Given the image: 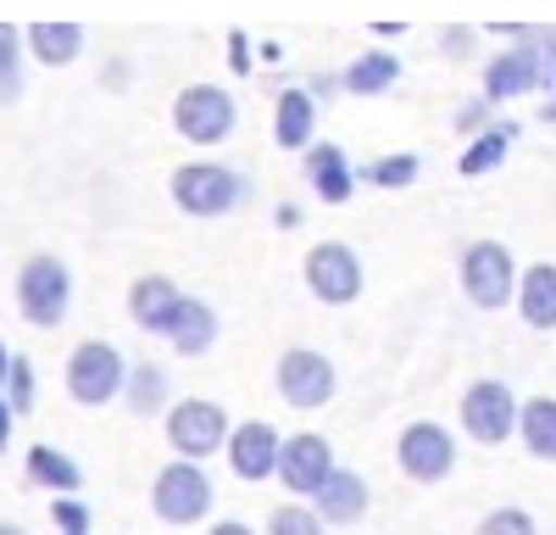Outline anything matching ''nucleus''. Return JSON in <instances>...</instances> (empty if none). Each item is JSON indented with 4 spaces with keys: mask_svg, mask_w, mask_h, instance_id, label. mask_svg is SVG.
I'll return each instance as SVG.
<instances>
[{
    "mask_svg": "<svg viewBox=\"0 0 556 535\" xmlns=\"http://www.w3.org/2000/svg\"><path fill=\"white\" fill-rule=\"evenodd\" d=\"M167 196L184 217H228L235 207H245L251 185H245V173L223 167V162H184L167 178Z\"/></svg>",
    "mask_w": 556,
    "mask_h": 535,
    "instance_id": "obj_1",
    "label": "nucleus"
},
{
    "mask_svg": "<svg viewBox=\"0 0 556 535\" xmlns=\"http://www.w3.org/2000/svg\"><path fill=\"white\" fill-rule=\"evenodd\" d=\"M456 279H462V296H468L479 312H501V307L518 301L523 268L501 240H473L468 251H462V262H456Z\"/></svg>",
    "mask_w": 556,
    "mask_h": 535,
    "instance_id": "obj_2",
    "label": "nucleus"
},
{
    "mask_svg": "<svg viewBox=\"0 0 556 535\" xmlns=\"http://www.w3.org/2000/svg\"><path fill=\"white\" fill-rule=\"evenodd\" d=\"M73 307V274L67 262L51 257V251H34L23 268H17V312L23 324L34 329H56Z\"/></svg>",
    "mask_w": 556,
    "mask_h": 535,
    "instance_id": "obj_3",
    "label": "nucleus"
},
{
    "mask_svg": "<svg viewBox=\"0 0 556 535\" xmlns=\"http://www.w3.org/2000/svg\"><path fill=\"white\" fill-rule=\"evenodd\" d=\"M217 502V490H212V474L195 463V458H173L156 480H151V513L162 524H178V530H190L212 513Z\"/></svg>",
    "mask_w": 556,
    "mask_h": 535,
    "instance_id": "obj_4",
    "label": "nucleus"
},
{
    "mask_svg": "<svg viewBox=\"0 0 556 535\" xmlns=\"http://www.w3.org/2000/svg\"><path fill=\"white\" fill-rule=\"evenodd\" d=\"M62 380H67V396L78 408H106V401H117L123 385H128V357L112 340H78Z\"/></svg>",
    "mask_w": 556,
    "mask_h": 535,
    "instance_id": "obj_5",
    "label": "nucleus"
},
{
    "mask_svg": "<svg viewBox=\"0 0 556 535\" xmlns=\"http://www.w3.org/2000/svg\"><path fill=\"white\" fill-rule=\"evenodd\" d=\"M240 123V101L223 84H190L173 96V128L190 146H223Z\"/></svg>",
    "mask_w": 556,
    "mask_h": 535,
    "instance_id": "obj_6",
    "label": "nucleus"
},
{
    "mask_svg": "<svg viewBox=\"0 0 556 535\" xmlns=\"http://www.w3.org/2000/svg\"><path fill=\"white\" fill-rule=\"evenodd\" d=\"M162 430H167V446L178 458H212V452H223L228 446V413L217 408L212 396H184V401H173V408L162 413Z\"/></svg>",
    "mask_w": 556,
    "mask_h": 535,
    "instance_id": "obj_7",
    "label": "nucleus"
},
{
    "mask_svg": "<svg viewBox=\"0 0 556 535\" xmlns=\"http://www.w3.org/2000/svg\"><path fill=\"white\" fill-rule=\"evenodd\" d=\"M518 413H523V401L513 396V385L506 380H473L468 390H462V430H468V440L479 446H506L518 435Z\"/></svg>",
    "mask_w": 556,
    "mask_h": 535,
    "instance_id": "obj_8",
    "label": "nucleus"
},
{
    "mask_svg": "<svg viewBox=\"0 0 556 535\" xmlns=\"http://www.w3.org/2000/svg\"><path fill=\"white\" fill-rule=\"evenodd\" d=\"M273 385H278V396H285L295 413H317V408L334 401L340 369L323 351H312V346H290L285 357H278V369H273Z\"/></svg>",
    "mask_w": 556,
    "mask_h": 535,
    "instance_id": "obj_9",
    "label": "nucleus"
},
{
    "mask_svg": "<svg viewBox=\"0 0 556 535\" xmlns=\"http://www.w3.org/2000/svg\"><path fill=\"white\" fill-rule=\"evenodd\" d=\"M301 279H306V290H312L323 307H351V301L362 296V285H367L362 257H356L345 240H317V246L306 251V262H301Z\"/></svg>",
    "mask_w": 556,
    "mask_h": 535,
    "instance_id": "obj_10",
    "label": "nucleus"
},
{
    "mask_svg": "<svg viewBox=\"0 0 556 535\" xmlns=\"http://www.w3.org/2000/svg\"><path fill=\"white\" fill-rule=\"evenodd\" d=\"M395 463L412 485H440V480L456 474V435L434 419H417L395 440Z\"/></svg>",
    "mask_w": 556,
    "mask_h": 535,
    "instance_id": "obj_11",
    "label": "nucleus"
},
{
    "mask_svg": "<svg viewBox=\"0 0 556 535\" xmlns=\"http://www.w3.org/2000/svg\"><path fill=\"white\" fill-rule=\"evenodd\" d=\"M545 78H551V57L540 45H506L501 57L484 62V96L490 101H518V96L545 89Z\"/></svg>",
    "mask_w": 556,
    "mask_h": 535,
    "instance_id": "obj_12",
    "label": "nucleus"
},
{
    "mask_svg": "<svg viewBox=\"0 0 556 535\" xmlns=\"http://www.w3.org/2000/svg\"><path fill=\"white\" fill-rule=\"evenodd\" d=\"M278 446H285V435H278L267 419H245V424L228 430L223 458H228V469H235V480L262 485V480L278 474Z\"/></svg>",
    "mask_w": 556,
    "mask_h": 535,
    "instance_id": "obj_13",
    "label": "nucleus"
},
{
    "mask_svg": "<svg viewBox=\"0 0 556 535\" xmlns=\"http://www.w3.org/2000/svg\"><path fill=\"white\" fill-rule=\"evenodd\" d=\"M340 463H334V446L323 440L317 430H301V435H285L278 446V480H285L295 497H312V490L329 480Z\"/></svg>",
    "mask_w": 556,
    "mask_h": 535,
    "instance_id": "obj_14",
    "label": "nucleus"
},
{
    "mask_svg": "<svg viewBox=\"0 0 556 535\" xmlns=\"http://www.w3.org/2000/svg\"><path fill=\"white\" fill-rule=\"evenodd\" d=\"M178 307H184V290L167 274H139L128 285V319H134V329H146V335L167 340L173 324H178Z\"/></svg>",
    "mask_w": 556,
    "mask_h": 535,
    "instance_id": "obj_15",
    "label": "nucleus"
},
{
    "mask_svg": "<svg viewBox=\"0 0 556 535\" xmlns=\"http://www.w3.org/2000/svg\"><path fill=\"white\" fill-rule=\"evenodd\" d=\"M312 508L323 513V524H356V519H367V508H374V490H367V480L356 469H334L312 490Z\"/></svg>",
    "mask_w": 556,
    "mask_h": 535,
    "instance_id": "obj_16",
    "label": "nucleus"
},
{
    "mask_svg": "<svg viewBox=\"0 0 556 535\" xmlns=\"http://www.w3.org/2000/svg\"><path fill=\"white\" fill-rule=\"evenodd\" d=\"M273 140H278V151H306L317 140V96H312V89H278V101H273Z\"/></svg>",
    "mask_w": 556,
    "mask_h": 535,
    "instance_id": "obj_17",
    "label": "nucleus"
},
{
    "mask_svg": "<svg viewBox=\"0 0 556 535\" xmlns=\"http://www.w3.org/2000/svg\"><path fill=\"white\" fill-rule=\"evenodd\" d=\"M306 185L317 190V201H329V207H345L351 196H356V173H351V162H345V151L340 146H329V140H312L306 146Z\"/></svg>",
    "mask_w": 556,
    "mask_h": 535,
    "instance_id": "obj_18",
    "label": "nucleus"
},
{
    "mask_svg": "<svg viewBox=\"0 0 556 535\" xmlns=\"http://www.w3.org/2000/svg\"><path fill=\"white\" fill-rule=\"evenodd\" d=\"M217 335H223V324H217L212 301H201V296H184V307H178V324H173L167 346H173L178 357H206V351L217 346Z\"/></svg>",
    "mask_w": 556,
    "mask_h": 535,
    "instance_id": "obj_19",
    "label": "nucleus"
},
{
    "mask_svg": "<svg viewBox=\"0 0 556 535\" xmlns=\"http://www.w3.org/2000/svg\"><path fill=\"white\" fill-rule=\"evenodd\" d=\"M518 312L529 329H556V262H534L518 279Z\"/></svg>",
    "mask_w": 556,
    "mask_h": 535,
    "instance_id": "obj_20",
    "label": "nucleus"
},
{
    "mask_svg": "<svg viewBox=\"0 0 556 535\" xmlns=\"http://www.w3.org/2000/svg\"><path fill=\"white\" fill-rule=\"evenodd\" d=\"M23 39H28L34 62H45V67H73L84 57V28L78 23H34V28H23Z\"/></svg>",
    "mask_w": 556,
    "mask_h": 535,
    "instance_id": "obj_21",
    "label": "nucleus"
},
{
    "mask_svg": "<svg viewBox=\"0 0 556 535\" xmlns=\"http://www.w3.org/2000/svg\"><path fill=\"white\" fill-rule=\"evenodd\" d=\"M23 469H28V485L51 490V497H78V485H84V469L67 452H56V446H28Z\"/></svg>",
    "mask_w": 556,
    "mask_h": 535,
    "instance_id": "obj_22",
    "label": "nucleus"
},
{
    "mask_svg": "<svg viewBox=\"0 0 556 535\" xmlns=\"http://www.w3.org/2000/svg\"><path fill=\"white\" fill-rule=\"evenodd\" d=\"M518 123H490L484 134H473V140H468V151H462V173H468V178H484V173H495L501 162H506V151H513L518 146Z\"/></svg>",
    "mask_w": 556,
    "mask_h": 535,
    "instance_id": "obj_23",
    "label": "nucleus"
},
{
    "mask_svg": "<svg viewBox=\"0 0 556 535\" xmlns=\"http://www.w3.org/2000/svg\"><path fill=\"white\" fill-rule=\"evenodd\" d=\"M518 440H523V452H529V458L556 463V396H534V401H523V413H518Z\"/></svg>",
    "mask_w": 556,
    "mask_h": 535,
    "instance_id": "obj_24",
    "label": "nucleus"
},
{
    "mask_svg": "<svg viewBox=\"0 0 556 535\" xmlns=\"http://www.w3.org/2000/svg\"><path fill=\"white\" fill-rule=\"evenodd\" d=\"M345 96H356V101H374V96H384V89L401 78V62L390 57V51H362L345 73Z\"/></svg>",
    "mask_w": 556,
    "mask_h": 535,
    "instance_id": "obj_25",
    "label": "nucleus"
},
{
    "mask_svg": "<svg viewBox=\"0 0 556 535\" xmlns=\"http://www.w3.org/2000/svg\"><path fill=\"white\" fill-rule=\"evenodd\" d=\"M123 401H128V413H139V419L167 413V369H156V363H128Z\"/></svg>",
    "mask_w": 556,
    "mask_h": 535,
    "instance_id": "obj_26",
    "label": "nucleus"
},
{
    "mask_svg": "<svg viewBox=\"0 0 556 535\" xmlns=\"http://www.w3.org/2000/svg\"><path fill=\"white\" fill-rule=\"evenodd\" d=\"M417 173H424L417 157H379V162L362 167V178H367V185H379V190H412Z\"/></svg>",
    "mask_w": 556,
    "mask_h": 535,
    "instance_id": "obj_27",
    "label": "nucleus"
},
{
    "mask_svg": "<svg viewBox=\"0 0 556 535\" xmlns=\"http://www.w3.org/2000/svg\"><path fill=\"white\" fill-rule=\"evenodd\" d=\"M329 524H323L317 508H301V502H285V508H273L267 513V530L262 535H323Z\"/></svg>",
    "mask_w": 556,
    "mask_h": 535,
    "instance_id": "obj_28",
    "label": "nucleus"
},
{
    "mask_svg": "<svg viewBox=\"0 0 556 535\" xmlns=\"http://www.w3.org/2000/svg\"><path fill=\"white\" fill-rule=\"evenodd\" d=\"M473 535H540V524H534L529 508H495V513L479 519Z\"/></svg>",
    "mask_w": 556,
    "mask_h": 535,
    "instance_id": "obj_29",
    "label": "nucleus"
},
{
    "mask_svg": "<svg viewBox=\"0 0 556 535\" xmlns=\"http://www.w3.org/2000/svg\"><path fill=\"white\" fill-rule=\"evenodd\" d=\"M7 401H12V413H34V363L23 351H12V374H7Z\"/></svg>",
    "mask_w": 556,
    "mask_h": 535,
    "instance_id": "obj_30",
    "label": "nucleus"
},
{
    "mask_svg": "<svg viewBox=\"0 0 556 535\" xmlns=\"http://www.w3.org/2000/svg\"><path fill=\"white\" fill-rule=\"evenodd\" d=\"M51 524H56V535H89L96 513H89L78 497H56V502H51Z\"/></svg>",
    "mask_w": 556,
    "mask_h": 535,
    "instance_id": "obj_31",
    "label": "nucleus"
},
{
    "mask_svg": "<svg viewBox=\"0 0 556 535\" xmlns=\"http://www.w3.org/2000/svg\"><path fill=\"white\" fill-rule=\"evenodd\" d=\"M23 51H28V39H23V28H12V23H0V73H23Z\"/></svg>",
    "mask_w": 556,
    "mask_h": 535,
    "instance_id": "obj_32",
    "label": "nucleus"
},
{
    "mask_svg": "<svg viewBox=\"0 0 556 535\" xmlns=\"http://www.w3.org/2000/svg\"><path fill=\"white\" fill-rule=\"evenodd\" d=\"M490 107H495L490 96H479V101H468V107H462V112H456V134H484V128H490Z\"/></svg>",
    "mask_w": 556,
    "mask_h": 535,
    "instance_id": "obj_33",
    "label": "nucleus"
},
{
    "mask_svg": "<svg viewBox=\"0 0 556 535\" xmlns=\"http://www.w3.org/2000/svg\"><path fill=\"white\" fill-rule=\"evenodd\" d=\"M228 67H235V78H245L251 67H256V57H251V34H228Z\"/></svg>",
    "mask_w": 556,
    "mask_h": 535,
    "instance_id": "obj_34",
    "label": "nucleus"
},
{
    "mask_svg": "<svg viewBox=\"0 0 556 535\" xmlns=\"http://www.w3.org/2000/svg\"><path fill=\"white\" fill-rule=\"evenodd\" d=\"M306 89H312V96H317L323 107H329V96H334V89H345V78H334V73H312V84H306Z\"/></svg>",
    "mask_w": 556,
    "mask_h": 535,
    "instance_id": "obj_35",
    "label": "nucleus"
},
{
    "mask_svg": "<svg viewBox=\"0 0 556 535\" xmlns=\"http://www.w3.org/2000/svg\"><path fill=\"white\" fill-rule=\"evenodd\" d=\"M23 96V73H0V107H12Z\"/></svg>",
    "mask_w": 556,
    "mask_h": 535,
    "instance_id": "obj_36",
    "label": "nucleus"
},
{
    "mask_svg": "<svg viewBox=\"0 0 556 535\" xmlns=\"http://www.w3.org/2000/svg\"><path fill=\"white\" fill-rule=\"evenodd\" d=\"M12 401H7V390H0V452H7V446H12Z\"/></svg>",
    "mask_w": 556,
    "mask_h": 535,
    "instance_id": "obj_37",
    "label": "nucleus"
},
{
    "mask_svg": "<svg viewBox=\"0 0 556 535\" xmlns=\"http://www.w3.org/2000/svg\"><path fill=\"white\" fill-rule=\"evenodd\" d=\"M273 223H278V229H301V207H295V201H285V207L273 212Z\"/></svg>",
    "mask_w": 556,
    "mask_h": 535,
    "instance_id": "obj_38",
    "label": "nucleus"
},
{
    "mask_svg": "<svg viewBox=\"0 0 556 535\" xmlns=\"http://www.w3.org/2000/svg\"><path fill=\"white\" fill-rule=\"evenodd\" d=\"M206 535H256L251 524H240V519H223V524H212Z\"/></svg>",
    "mask_w": 556,
    "mask_h": 535,
    "instance_id": "obj_39",
    "label": "nucleus"
},
{
    "mask_svg": "<svg viewBox=\"0 0 556 535\" xmlns=\"http://www.w3.org/2000/svg\"><path fill=\"white\" fill-rule=\"evenodd\" d=\"M468 39H473L468 28H445V34H440V45H445V51H462V45H468Z\"/></svg>",
    "mask_w": 556,
    "mask_h": 535,
    "instance_id": "obj_40",
    "label": "nucleus"
},
{
    "mask_svg": "<svg viewBox=\"0 0 556 535\" xmlns=\"http://www.w3.org/2000/svg\"><path fill=\"white\" fill-rule=\"evenodd\" d=\"M7 374H12V351H7V340H0V390H7Z\"/></svg>",
    "mask_w": 556,
    "mask_h": 535,
    "instance_id": "obj_41",
    "label": "nucleus"
},
{
    "mask_svg": "<svg viewBox=\"0 0 556 535\" xmlns=\"http://www.w3.org/2000/svg\"><path fill=\"white\" fill-rule=\"evenodd\" d=\"M545 117L556 123V67H551V101H545Z\"/></svg>",
    "mask_w": 556,
    "mask_h": 535,
    "instance_id": "obj_42",
    "label": "nucleus"
},
{
    "mask_svg": "<svg viewBox=\"0 0 556 535\" xmlns=\"http://www.w3.org/2000/svg\"><path fill=\"white\" fill-rule=\"evenodd\" d=\"M0 535H28L23 524H12V519H0Z\"/></svg>",
    "mask_w": 556,
    "mask_h": 535,
    "instance_id": "obj_43",
    "label": "nucleus"
}]
</instances>
